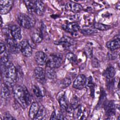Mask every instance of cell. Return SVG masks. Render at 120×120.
<instances>
[{
	"instance_id": "1",
	"label": "cell",
	"mask_w": 120,
	"mask_h": 120,
	"mask_svg": "<svg viewBox=\"0 0 120 120\" xmlns=\"http://www.w3.org/2000/svg\"><path fill=\"white\" fill-rule=\"evenodd\" d=\"M0 67L4 83L8 87H13L17 81L16 68L10 61Z\"/></svg>"
},
{
	"instance_id": "2",
	"label": "cell",
	"mask_w": 120,
	"mask_h": 120,
	"mask_svg": "<svg viewBox=\"0 0 120 120\" xmlns=\"http://www.w3.org/2000/svg\"><path fill=\"white\" fill-rule=\"evenodd\" d=\"M12 89L15 100L22 107L26 108L30 104L31 98L26 87L15 84Z\"/></svg>"
},
{
	"instance_id": "3",
	"label": "cell",
	"mask_w": 120,
	"mask_h": 120,
	"mask_svg": "<svg viewBox=\"0 0 120 120\" xmlns=\"http://www.w3.org/2000/svg\"><path fill=\"white\" fill-rule=\"evenodd\" d=\"M17 20L20 26L27 29L32 28L36 23L34 17L30 14L20 13L17 15Z\"/></svg>"
},
{
	"instance_id": "4",
	"label": "cell",
	"mask_w": 120,
	"mask_h": 120,
	"mask_svg": "<svg viewBox=\"0 0 120 120\" xmlns=\"http://www.w3.org/2000/svg\"><path fill=\"white\" fill-rule=\"evenodd\" d=\"M62 55L61 53H55L51 54L48 58L46 62V67L52 68H59L63 61Z\"/></svg>"
},
{
	"instance_id": "5",
	"label": "cell",
	"mask_w": 120,
	"mask_h": 120,
	"mask_svg": "<svg viewBox=\"0 0 120 120\" xmlns=\"http://www.w3.org/2000/svg\"><path fill=\"white\" fill-rule=\"evenodd\" d=\"M58 44L67 50H71L75 47L76 42L71 38L68 36H64L59 40Z\"/></svg>"
},
{
	"instance_id": "6",
	"label": "cell",
	"mask_w": 120,
	"mask_h": 120,
	"mask_svg": "<svg viewBox=\"0 0 120 120\" xmlns=\"http://www.w3.org/2000/svg\"><path fill=\"white\" fill-rule=\"evenodd\" d=\"M7 45L9 51L13 53H16L20 51V43H18L12 37L7 38Z\"/></svg>"
},
{
	"instance_id": "7",
	"label": "cell",
	"mask_w": 120,
	"mask_h": 120,
	"mask_svg": "<svg viewBox=\"0 0 120 120\" xmlns=\"http://www.w3.org/2000/svg\"><path fill=\"white\" fill-rule=\"evenodd\" d=\"M20 52L23 55L26 57H29L31 56L32 53V49L28 42L24 39L20 42Z\"/></svg>"
},
{
	"instance_id": "8",
	"label": "cell",
	"mask_w": 120,
	"mask_h": 120,
	"mask_svg": "<svg viewBox=\"0 0 120 120\" xmlns=\"http://www.w3.org/2000/svg\"><path fill=\"white\" fill-rule=\"evenodd\" d=\"M86 83L87 79L86 76L83 74H80L75 79L73 83V87L75 89L81 90L86 85Z\"/></svg>"
},
{
	"instance_id": "9",
	"label": "cell",
	"mask_w": 120,
	"mask_h": 120,
	"mask_svg": "<svg viewBox=\"0 0 120 120\" xmlns=\"http://www.w3.org/2000/svg\"><path fill=\"white\" fill-rule=\"evenodd\" d=\"M14 1L11 0L0 1V13L1 14H6L12 9Z\"/></svg>"
},
{
	"instance_id": "10",
	"label": "cell",
	"mask_w": 120,
	"mask_h": 120,
	"mask_svg": "<svg viewBox=\"0 0 120 120\" xmlns=\"http://www.w3.org/2000/svg\"><path fill=\"white\" fill-rule=\"evenodd\" d=\"M34 75L36 79L41 83H44L45 82V71L41 67H36L34 70Z\"/></svg>"
},
{
	"instance_id": "11",
	"label": "cell",
	"mask_w": 120,
	"mask_h": 120,
	"mask_svg": "<svg viewBox=\"0 0 120 120\" xmlns=\"http://www.w3.org/2000/svg\"><path fill=\"white\" fill-rule=\"evenodd\" d=\"M63 29L68 32L72 34L76 33L80 30V27L78 23L75 22H69L62 26Z\"/></svg>"
},
{
	"instance_id": "12",
	"label": "cell",
	"mask_w": 120,
	"mask_h": 120,
	"mask_svg": "<svg viewBox=\"0 0 120 120\" xmlns=\"http://www.w3.org/2000/svg\"><path fill=\"white\" fill-rule=\"evenodd\" d=\"M104 109L108 117L113 116L115 114V105L113 101L106 102L104 105Z\"/></svg>"
},
{
	"instance_id": "13",
	"label": "cell",
	"mask_w": 120,
	"mask_h": 120,
	"mask_svg": "<svg viewBox=\"0 0 120 120\" xmlns=\"http://www.w3.org/2000/svg\"><path fill=\"white\" fill-rule=\"evenodd\" d=\"M35 60L38 65L43 66L46 64L47 56L43 52L38 51L35 54Z\"/></svg>"
},
{
	"instance_id": "14",
	"label": "cell",
	"mask_w": 120,
	"mask_h": 120,
	"mask_svg": "<svg viewBox=\"0 0 120 120\" xmlns=\"http://www.w3.org/2000/svg\"><path fill=\"white\" fill-rule=\"evenodd\" d=\"M11 36L16 41L20 40L22 36L21 34V29L19 26L16 25H13L10 27Z\"/></svg>"
},
{
	"instance_id": "15",
	"label": "cell",
	"mask_w": 120,
	"mask_h": 120,
	"mask_svg": "<svg viewBox=\"0 0 120 120\" xmlns=\"http://www.w3.org/2000/svg\"><path fill=\"white\" fill-rule=\"evenodd\" d=\"M10 95L8 87L5 83H2L0 88V98L1 102H5L8 101L10 98Z\"/></svg>"
},
{
	"instance_id": "16",
	"label": "cell",
	"mask_w": 120,
	"mask_h": 120,
	"mask_svg": "<svg viewBox=\"0 0 120 120\" xmlns=\"http://www.w3.org/2000/svg\"><path fill=\"white\" fill-rule=\"evenodd\" d=\"M65 8L67 10L72 11L75 13H79L82 9V7L80 4L73 1H69L65 5Z\"/></svg>"
},
{
	"instance_id": "17",
	"label": "cell",
	"mask_w": 120,
	"mask_h": 120,
	"mask_svg": "<svg viewBox=\"0 0 120 120\" xmlns=\"http://www.w3.org/2000/svg\"><path fill=\"white\" fill-rule=\"evenodd\" d=\"M106 47L111 51H114L120 47V40L119 36L116 38L107 42Z\"/></svg>"
},
{
	"instance_id": "18",
	"label": "cell",
	"mask_w": 120,
	"mask_h": 120,
	"mask_svg": "<svg viewBox=\"0 0 120 120\" xmlns=\"http://www.w3.org/2000/svg\"><path fill=\"white\" fill-rule=\"evenodd\" d=\"M32 41L35 43H40L43 38V35L42 30L39 29L35 30L31 34Z\"/></svg>"
},
{
	"instance_id": "19",
	"label": "cell",
	"mask_w": 120,
	"mask_h": 120,
	"mask_svg": "<svg viewBox=\"0 0 120 120\" xmlns=\"http://www.w3.org/2000/svg\"><path fill=\"white\" fill-rule=\"evenodd\" d=\"M45 5L44 3L39 0H35V12L39 16L42 15L44 13Z\"/></svg>"
},
{
	"instance_id": "20",
	"label": "cell",
	"mask_w": 120,
	"mask_h": 120,
	"mask_svg": "<svg viewBox=\"0 0 120 120\" xmlns=\"http://www.w3.org/2000/svg\"><path fill=\"white\" fill-rule=\"evenodd\" d=\"M58 101L62 111L63 112H66L69 105L65 93L60 95L58 98Z\"/></svg>"
},
{
	"instance_id": "21",
	"label": "cell",
	"mask_w": 120,
	"mask_h": 120,
	"mask_svg": "<svg viewBox=\"0 0 120 120\" xmlns=\"http://www.w3.org/2000/svg\"><path fill=\"white\" fill-rule=\"evenodd\" d=\"M39 107L40 106H39L38 104L36 102H33L31 104L29 112V116L30 118L34 119V118L35 117L36 115L37 114Z\"/></svg>"
},
{
	"instance_id": "22",
	"label": "cell",
	"mask_w": 120,
	"mask_h": 120,
	"mask_svg": "<svg viewBox=\"0 0 120 120\" xmlns=\"http://www.w3.org/2000/svg\"><path fill=\"white\" fill-rule=\"evenodd\" d=\"M85 110L83 108V106L79 105L77 107L74 109L73 112V116L74 119H79L80 117L82 116L81 119H82V116H84L85 113Z\"/></svg>"
},
{
	"instance_id": "23",
	"label": "cell",
	"mask_w": 120,
	"mask_h": 120,
	"mask_svg": "<svg viewBox=\"0 0 120 120\" xmlns=\"http://www.w3.org/2000/svg\"><path fill=\"white\" fill-rule=\"evenodd\" d=\"M115 75V70L112 66H109L105 70L104 72V76L105 78L110 81L113 78Z\"/></svg>"
},
{
	"instance_id": "24",
	"label": "cell",
	"mask_w": 120,
	"mask_h": 120,
	"mask_svg": "<svg viewBox=\"0 0 120 120\" xmlns=\"http://www.w3.org/2000/svg\"><path fill=\"white\" fill-rule=\"evenodd\" d=\"M35 1L33 0H24V3L28 11L30 14H33L35 12Z\"/></svg>"
},
{
	"instance_id": "25",
	"label": "cell",
	"mask_w": 120,
	"mask_h": 120,
	"mask_svg": "<svg viewBox=\"0 0 120 120\" xmlns=\"http://www.w3.org/2000/svg\"><path fill=\"white\" fill-rule=\"evenodd\" d=\"M46 114V110L45 108L41 105L39 107V110L37 115L34 118V120H42L43 119Z\"/></svg>"
},
{
	"instance_id": "26",
	"label": "cell",
	"mask_w": 120,
	"mask_h": 120,
	"mask_svg": "<svg viewBox=\"0 0 120 120\" xmlns=\"http://www.w3.org/2000/svg\"><path fill=\"white\" fill-rule=\"evenodd\" d=\"M45 74L47 77L50 79H53L56 77V74L54 68L47 67L45 70Z\"/></svg>"
},
{
	"instance_id": "27",
	"label": "cell",
	"mask_w": 120,
	"mask_h": 120,
	"mask_svg": "<svg viewBox=\"0 0 120 120\" xmlns=\"http://www.w3.org/2000/svg\"><path fill=\"white\" fill-rule=\"evenodd\" d=\"M94 27L95 29L100 30H106L111 28V26L109 25L98 22L94 23Z\"/></svg>"
},
{
	"instance_id": "28",
	"label": "cell",
	"mask_w": 120,
	"mask_h": 120,
	"mask_svg": "<svg viewBox=\"0 0 120 120\" xmlns=\"http://www.w3.org/2000/svg\"><path fill=\"white\" fill-rule=\"evenodd\" d=\"M66 58L68 60L73 64H77V59L76 56L72 52L68 53L66 55Z\"/></svg>"
},
{
	"instance_id": "29",
	"label": "cell",
	"mask_w": 120,
	"mask_h": 120,
	"mask_svg": "<svg viewBox=\"0 0 120 120\" xmlns=\"http://www.w3.org/2000/svg\"><path fill=\"white\" fill-rule=\"evenodd\" d=\"M32 90L35 94V95L37 98H41L42 97V92L40 89V88L37 85H34L32 86Z\"/></svg>"
},
{
	"instance_id": "30",
	"label": "cell",
	"mask_w": 120,
	"mask_h": 120,
	"mask_svg": "<svg viewBox=\"0 0 120 120\" xmlns=\"http://www.w3.org/2000/svg\"><path fill=\"white\" fill-rule=\"evenodd\" d=\"M98 31L95 29H90V28H85L81 30V32L84 35H90L97 33Z\"/></svg>"
},
{
	"instance_id": "31",
	"label": "cell",
	"mask_w": 120,
	"mask_h": 120,
	"mask_svg": "<svg viewBox=\"0 0 120 120\" xmlns=\"http://www.w3.org/2000/svg\"><path fill=\"white\" fill-rule=\"evenodd\" d=\"M71 82V80L69 77H66L64 78L61 82V87L65 88L68 87Z\"/></svg>"
},
{
	"instance_id": "32",
	"label": "cell",
	"mask_w": 120,
	"mask_h": 120,
	"mask_svg": "<svg viewBox=\"0 0 120 120\" xmlns=\"http://www.w3.org/2000/svg\"><path fill=\"white\" fill-rule=\"evenodd\" d=\"M79 105V101L77 97L75 96L73 97L71 100L70 106L74 110V109L77 107Z\"/></svg>"
},
{
	"instance_id": "33",
	"label": "cell",
	"mask_w": 120,
	"mask_h": 120,
	"mask_svg": "<svg viewBox=\"0 0 120 120\" xmlns=\"http://www.w3.org/2000/svg\"><path fill=\"white\" fill-rule=\"evenodd\" d=\"M3 120H15V118H14L13 116H12L9 112H6L4 114L3 116Z\"/></svg>"
},
{
	"instance_id": "34",
	"label": "cell",
	"mask_w": 120,
	"mask_h": 120,
	"mask_svg": "<svg viewBox=\"0 0 120 120\" xmlns=\"http://www.w3.org/2000/svg\"><path fill=\"white\" fill-rule=\"evenodd\" d=\"M0 54H2L3 53L5 52L6 49V45H5L4 43L2 42V41H0Z\"/></svg>"
},
{
	"instance_id": "35",
	"label": "cell",
	"mask_w": 120,
	"mask_h": 120,
	"mask_svg": "<svg viewBox=\"0 0 120 120\" xmlns=\"http://www.w3.org/2000/svg\"><path fill=\"white\" fill-rule=\"evenodd\" d=\"M92 65L94 68H98L99 65V62L98 60L94 58L92 60Z\"/></svg>"
},
{
	"instance_id": "36",
	"label": "cell",
	"mask_w": 120,
	"mask_h": 120,
	"mask_svg": "<svg viewBox=\"0 0 120 120\" xmlns=\"http://www.w3.org/2000/svg\"><path fill=\"white\" fill-rule=\"evenodd\" d=\"M112 52L108 53V57L111 60H114L117 58V55L115 53L113 52V51H112Z\"/></svg>"
},
{
	"instance_id": "37",
	"label": "cell",
	"mask_w": 120,
	"mask_h": 120,
	"mask_svg": "<svg viewBox=\"0 0 120 120\" xmlns=\"http://www.w3.org/2000/svg\"><path fill=\"white\" fill-rule=\"evenodd\" d=\"M50 120H57V115H56L55 111L52 112L51 115Z\"/></svg>"
},
{
	"instance_id": "38",
	"label": "cell",
	"mask_w": 120,
	"mask_h": 120,
	"mask_svg": "<svg viewBox=\"0 0 120 120\" xmlns=\"http://www.w3.org/2000/svg\"><path fill=\"white\" fill-rule=\"evenodd\" d=\"M64 116L62 113L59 112L57 115V120H64Z\"/></svg>"
},
{
	"instance_id": "39",
	"label": "cell",
	"mask_w": 120,
	"mask_h": 120,
	"mask_svg": "<svg viewBox=\"0 0 120 120\" xmlns=\"http://www.w3.org/2000/svg\"><path fill=\"white\" fill-rule=\"evenodd\" d=\"M2 17H1V26H2Z\"/></svg>"
}]
</instances>
